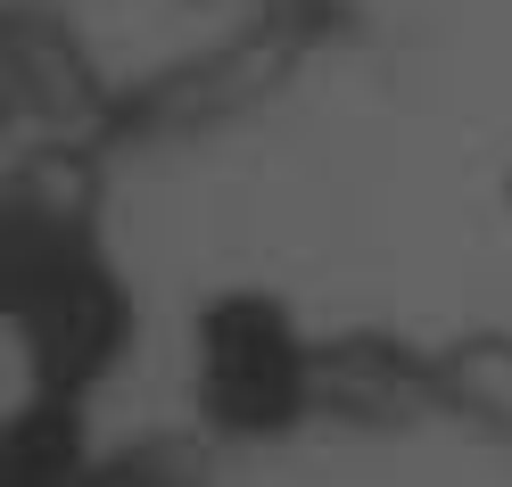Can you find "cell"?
<instances>
[{"instance_id":"3","label":"cell","mask_w":512,"mask_h":487,"mask_svg":"<svg viewBox=\"0 0 512 487\" xmlns=\"http://www.w3.org/2000/svg\"><path fill=\"white\" fill-rule=\"evenodd\" d=\"M0 100L25 133H42V149H100L116 141V100L124 91L100 83V67L83 58V42L42 9H9L0 25Z\"/></svg>"},{"instance_id":"6","label":"cell","mask_w":512,"mask_h":487,"mask_svg":"<svg viewBox=\"0 0 512 487\" xmlns=\"http://www.w3.org/2000/svg\"><path fill=\"white\" fill-rule=\"evenodd\" d=\"M108 438H91V405L58 388H17L0 413V487H83Z\"/></svg>"},{"instance_id":"4","label":"cell","mask_w":512,"mask_h":487,"mask_svg":"<svg viewBox=\"0 0 512 487\" xmlns=\"http://www.w3.org/2000/svg\"><path fill=\"white\" fill-rule=\"evenodd\" d=\"M290 50L273 25H256L248 42H223V50H190L174 67H157L141 91L116 100V141H190V133H215V124L248 116L265 91L290 75Z\"/></svg>"},{"instance_id":"7","label":"cell","mask_w":512,"mask_h":487,"mask_svg":"<svg viewBox=\"0 0 512 487\" xmlns=\"http://www.w3.org/2000/svg\"><path fill=\"white\" fill-rule=\"evenodd\" d=\"M438 413L512 446V331L438 339Z\"/></svg>"},{"instance_id":"5","label":"cell","mask_w":512,"mask_h":487,"mask_svg":"<svg viewBox=\"0 0 512 487\" xmlns=\"http://www.w3.org/2000/svg\"><path fill=\"white\" fill-rule=\"evenodd\" d=\"M314 405L339 430H364V438H397V430H422L438 413V347L405 339V331H331L323 355H314Z\"/></svg>"},{"instance_id":"8","label":"cell","mask_w":512,"mask_h":487,"mask_svg":"<svg viewBox=\"0 0 512 487\" xmlns=\"http://www.w3.org/2000/svg\"><path fill=\"white\" fill-rule=\"evenodd\" d=\"M83 487H215V438L199 430H141L100 446Z\"/></svg>"},{"instance_id":"2","label":"cell","mask_w":512,"mask_h":487,"mask_svg":"<svg viewBox=\"0 0 512 487\" xmlns=\"http://www.w3.org/2000/svg\"><path fill=\"white\" fill-rule=\"evenodd\" d=\"M323 339L273 289H223L190 314V413L215 446H290L323 421L314 405Z\"/></svg>"},{"instance_id":"1","label":"cell","mask_w":512,"mask_h":487,"mask_svg":"<svg viewBox=\"0 0 512 487\" xmlns=\"http://www.w3.org/2000/svg\"><path fill=\"white\" fill-rule=\"evenodd\" d=\"M91 149H34L0 190V322L17 339L25 388L83 397L133 355V289L100 240Z\"/></svg>"}]
</instances>
